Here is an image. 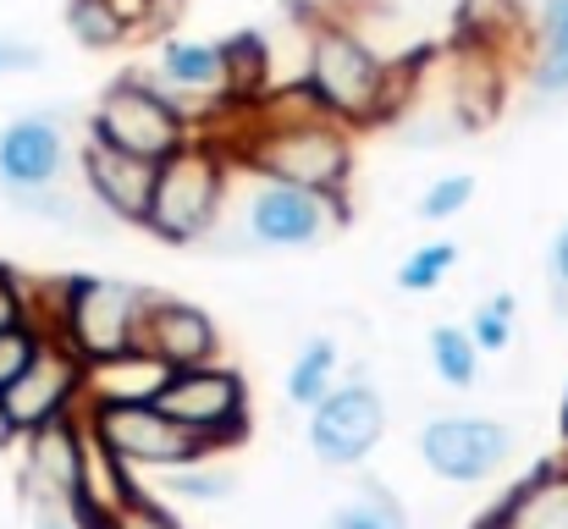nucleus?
<instances>
[{
  "mask_svg": "<svg viewBox=\"0 0 568 529\" xmlns=\"http://www.w3.org/2000/svg\"><path fill=\"white\" fill-rule=\"evenodd\" d=\"M226 176H232V155L221 144H199V139L172 150L166 161H155V193L144 210V232H155L161 243L204 237L221 215Z\"/></svg>",
  "mask_w": 568,
  "mask_h": 529,
  "instance_id": "20e7f679",
  "label": "nucleus"
},
{
  "mask_svg": "<svg viewBox=\"0 0 568 529\" xmlns=\"http://www.w3.org/2000/svg\"><path fill=\"white\" fill-rule=\"evenodd\" d=\"M381 436H386V403H381L376 386H365V380H348V386L332 380L310 403V447L332 469L365 464L381 447Z\"/></svg>",
  "mask_w": 568,
  "mask_h": 529,
  "instance_id": "6e6552de",
  "label": "nucleus"
},
{
  "mask_svg": "<svg viewBox=\"0 0 568 529\" xmlns=\"http://www.w3.org/2000/svg\"><path fill=\"white\" fill-rule=\"evenodd\" d=\"M166 475V491L183 497V502H226L232 497V475L226 469H204V458L178 464V469H161Z\"/></svg>",
  "mask_w": 568,
  "mask_h": 529,
  "instance_id": "bb28decb",
  "label": "nucleus"
},
{
  "mask_svg": "<svg viewBox=\"0 0 568 529\" xmlns=\"http://www.w3.org/2000/svg\"><path fill=\"white\" fill-rule=\"evenodd\" d=\"M44 321L39 315H28V321H17V326H6L0 332V386H11L22 369H28V358L44 348Z\"/></svg>",
  "mask_w": 568,
  "mask_h": 529,
  "instance_id": "c85d7f7f",
  "label": "nucleus"
},
{
  "mask_svg": "<svg viewBox=\"0 0 568 529\" xmlns=\"http://www.w3.org/2000/svg\"><path fill=\"white\" fill-rule=\"evenodd\" d=\"M419 458L442 480L475 486V480H491L514 458V430L497 419H475V414H442L419 430Z\"/></svg>",
  "mask_w": 568,
  "mask_h": 529,
  "instance_id": "1a4fd4ad",
  "label": "nucleus"
},
{
  "mask_svg": "<svg viewBox=\"0 0 568 529\" xmlns=\"http://www.w3.org/2000/svg\"><path fill=\"white\" fill-rule=\"evenodd\" d=\"M116 529H189L172 508H161L139 480L128 486V497H122V508H116Z\"/></svg>",
  "mask_w": 568,
  "mask_h": 529,
  "instance_id": "c756f323",
  "label": "nucleus"
},
{
  "mask_svg": "<svg viewBox=\"0 0 568 529\" xmlns=\"http://www.w3.org/2000/svg\"><path fill=\"white\" fill-rule=\"evenodd\" d=\"M0 403H6L17 436H28V430H39L50 419L83 414V358L67 343L44 337V348L28 358V369L11 386H0Z\"/></svg>",
  "mask_w": 568,
  "mask_h": 529,
  "instance_id": "9d476101",
  "label": "nucleus"
},
{
  "mask_svg": "<svg viewBox=\"0 0 568 529\" xmlns=\"http://www.w3.org/2000/svg\"><path fill=\"white\" fill-rule=\"evenodd\" d=\"M337 199L315 193V187H293V182H265L248 193L243 204V232L260 248H310L315 237H326V226L337 221Z\"/></svg>",
  "mask_w": 568,
  "mask_h": 529,
  "instance_id": "9b49d317",
  "label": "nucleus"
},
{
  "mask_svg": "<svg viewBox=\"0 0 568 529\" xmlns=\"http://www.w3.org/2000/svg\"><path fill=\"white\" fill-rule=\"evenodd\" d=\"M503 529H568V458L541 464L530 480H519L503 508H497Z\"/></svg>",
  "mask_w": 568,
  "mask_h": 529,
  "instance_id": "f3484780",
  "label": "nucleus"
},
{
  "mask_svg": "<svg viewBox=\"0 0 568 529\" xmlns=\"http://www.w3.org/2000/svg\"><path fill=\"white\" fill-rule=\"evenodd\" d=\"M514 309H519V304H514V293L486 298V304L469 315V326H464V332L475 337V348L480 353H503L508 348V343H514Z\"/></svg>",
  "mask_w": 568,
  "mask_h": 529,
  "instance_id": "cd10ccee",
  "label": "nucleus"
},
{
  "mask_svg": "<svg viewBox=\"0 0 568 529\" xmlns=\"http://www.w3.org/2000/svg\"><path fill=\"white\" fill-rule=\"evenodd\" d=\"M161 72L172 89L199 94V100H221V55L204 39H166L161 44Z\"/></svg>",
  "mask_w": 568,
  "mask_h": 529,
  "instance_id": "6ab92c4d",
  "label": "nucleus"
},
{
  "mask_svg": "<svg viewBox=\"0 0 568 529\" xmlns=\"http://www.w3.org/2000/svg\"><path fill=\"white\" fill-rule=\"evenodd\" d=\"M144 287L133 282H111V276H67L55 282L44 298L33 293V315L44 321V332L55 343L78 353L83 364L111 358V353L139 343V315H144Z\"/></svg>",
  "mask_w": 568,
  "mask_h": 529,
  "instance_id": "7ed1b4c3",
  "label": "nucleus"
},
{
  "mask_svg": "<svg viewBox=\"0 0 568 529\" xmlns=\"http://www.w3.org/2000/svg\"><path fill=\"white\" fill-rule=\"evenodd\" d=\"M166 375H172V369H166L155 353L133 343V348L111 353V358L83 364V403H144V397L161 391Z\"/></svg>",
  "mask_w": 568,
  "mask_h": 529,
  "instance_id": "dca6fc26",
  "label": "nucleus"
},
{
  "mask_svg": "<svg viewBox=\"0 0 568 529\" xmlns=\"http://www.w3.org/2000/svg\"><path fill=\"white\" fill-rule=\"evenodd\" d=\"M552 282L568 287V226L558 232V243H552Z\"/></svg>",
  "mask_w": 568,
  "mask_h": 529,
  "instance_id": "f704fd0d",
  "label": "nucleus"
},
{
  "mask_svg": "<svg viewBox=\"0 0 568 529\" xmlns=\"http://www.w3.org/2000/svg\"><path fill=\"white\" fill-rule=\"evenodd\" d=\"M215 55H221V100H226V105H254L260 89H265V72H271V44H265V33L237 28V33L215 39Z\"/></svg>",
  "mask_w": 568,
  "mask_h": 529,
  "instance_id": "a211bd4d",
  "label": "nucleus"
},
{
  "mask_svg": "<svg viewBox=\"0 0 568 529\" xmlns=\"http://www.w3.org/2000/svg\"><path fill=\"white\" fill-rule=\"evenodd\" d=\"M425 348H430V369H436L453 391H469V386L480 380V348H475V337H469L464 326H436Z\"/></svg>",
  "mask_w": 568,
  "mask_h": 529,
  "instance_id": "aec40b11",
  "label": "nucleus"
},
{
  "mask_svg": "<svg viewBox=\"0 0 568 529\" xmlns=\"http://www.w3.org/2000/svg\"><path fill=\"white\" fill-rule=\"evenodd\" d=\"M237 161L265 182H293V187H315V193H343L354 172V139L343 122L321 116L310 100H271L260 133H248V144L237 150Z\"/></svg>",
  "mask_w": 568,
  "mask_h": 529,
  "instance_id": "f257e3e1",
  "label": "nucleus"
},
{
  "mask_svg": "<svg viewBox=\"0 0 568 529\" xmlns=\"http://www.w3.org/2000/svg\"><path fill=\"white\" fill-rule=\"evenodd\" d=\"M326 529H408V513H403V502H397L381 480H359L354 502L337 508Z\"/></svg>",
  "mask_w": 568,
  "mask_h": 529,
  "instance_id": "4be33fe9",
  "label": "nucleus"
},
{
  "mask_svg": "<svg viewBox=\"0 0 568 529\" xmlns=\"http://www.w3.org/2000/svg\"><path fill=\"white\" fill-rule=\"evenodd\" d=\"M166 419H178L183 430H193L204 441V452H226L248 436V380L210 358V364H189V369H172L161 380V391L150 397Z\"/></svg>",
  "mask_w": 568,
  "mask_h": 529,
  "instance_id": "39448f33",
  "label": "nucleus"
},
{
  "mask_svg": "<svg viewBox=\"0 0 568 529\" xmlns=\"http://www.w3.org/2000/svg\"><path fill=\"white\" fill-rule=\"evenodd\" d=\"M33 529H78L61 502H33Z\"/></svg>",
  "mask_w": 568,
  "mask_h": 529,
  "instance_id": "72a5a7b5",
  "label": "nucleus"
},
{
  "mask_svg": "<svg viewBox=\"0 0 568 529\" xmlns=\"http://www.w3.org/2000/svg\"><path fill=\"white\" fill-rule=\"evenodd\" d=\"M67 166V139L50 116H17L0 128V187L22 204L33 193H50Z\"/></svg>",
  "mask_w": 568,
  "mask_h": 529,
  "instance_id": "ddd939ff",
  "label": "nucleus"
},
{
  "mask_svg": "<svg viewBox=\"0 0 568 529\" xmlns=\"http://www.w3.org/2000/svg\"><path fill=\"white\" fill-rule=\"evenodd\" d=\"M392 94H397V78L392 67L381 61L376 50L337 28V22H321L310 33V67H304V100L343 122V128H371L392 111Z\"/></svg>",
  "mask_w": 568,
  "mask_h": 529,
  "instance_id": "f03ea898",
  "label": "nucleus"
},
{
  "mask_svg": "<svg viewBox=\"0 0 568 529\" xmlns=\"http://www.w3.org/2000/svg\"><path fill=\"white\" fill-rule=\"evenodd\" d=\"M6 447H17V425H11V414H6V403H0V452Z\"/></svg>",
  "mask_w": 568,
  "mask_h": 529,
  "instance_id": "c9c22d12",
  "label": "nucleus"
},
{
  "mask_svg": "<svg viewBox=\"0 0 568 529\" xmlns=\"http://www.w3.org/2000/svg\"><path fill=\"white\" fill-rule=\"evenodd\" d=\"M83 430L89 447L122 469H178L193 458H210L204 441L166 419L150 397L144 403H83Z\"/></svg>",
  "mask_w": 568,
  "mask_h": 529,
  "instance_id": "423d86ee",
  "label": "nucleus"
},
{
  "mask_svg": "<svg viewBox=\"0 0 568 529\" xmlns=\"http://www.w3.org/2000/svg\"><path fill=\"white\" fill-rule=\"evenodd\" d=\"M536 89H547V94H568V0H547V33H541Z\"/></svg>",
  "mask_w": 568,
  "mask_h": 529,
  "instance_id": "5701e85b",
  "label": "nucleus"
},
{
  "mask_svg": "<svg viewBox=\"0 0 568 529\" xmlns=\"http://www.w3.org/2000/svg\"><path fill=\"white\" fill-rule=\"evenodd\" d=\"M469 199H475V176H436L419 199V215L425 221H453L458 210H469Z\"/></svg>",
  "mask_w": 568,
  "mask_h": 529,
  "instance_id": "7c9ffc66",
  "label": "nucleus"
},
{
  "mask_svg": "<svg viewBox=\"0 0 568 529\" xmlns=\"http://www.w3.org/2000/svg\"><path fill=\"white\" fill-rule=\"evenodd\" d=\"M453 265H458V243L436 237V243L414 248V254L397 265V287H403V293H436V287L447 282V271H453Z\"/></svg>",
  "mask_w": 568,
  "mask_h": 529,
  "instance_id": "a878e982",
  "label": "nucleus"
},
{
  "mask_svg": "<svg viewBox=\"0 0 568 529\" xmlns=\"http://www.w3.org/2000/svg\"><path fill=\"white\" fill-rule=\"evenodd\" d=\"M28 315H33V287H22V276L0 265V332L28 321Z\"/></svg>",
  "mask_w": 568,
  "mask_h": 529,
  "instance_id": "2f4dec72",
  "label": "nucleus"
},
{
  "mask_svg": "<svg viewBox=\"0 0 568 529\" xmlns=\"http://www.w3.org/2000/svg\"><path fill=\"white\" fill-rule=\"evenodd\" d=\"M497 100H503V72H497V61H491L486 50H475V55H469V67H464V83H458L464 122H491Z\"/></svg>",
  "mask_w": 568,
  "mask_h": 529,
  "instance_id": "b1692460",
  "label": "nucleus"
},
{
  "mask_svg": "<svg viewBox=\"0 0 568 529\" xmlns=\"http://www.w3.org/2000/svg\"><path fill=\"white\" fill-rule=\"evenodd\" d=\"M44 55L33 50V44H22V39H0V78H17V72H33Z\"/></svg>",
  "mask_w": 568,
  "mask_h": 529,
  "instance_id": "473e14b6",
  "label": "nucleus"
},
{
  "mask_svg": "<svg viewBox=\"0 0 568 529\" xmlns=\"http://www.w3.org/2000/svg\"><path fill=\"white\" fill-rule=\"evenodd\" d=\"M67 28L89 50H111L128 39V22L111 11V0H67Z\"/></svg>",
  "mask_w": 568,
  "mask_h": 529,
  "instance_id": "393cba45",
  "label": "nucleus"
},
{
  "mask_svg": "<svg viewBox=\"0 0 568 529\" xmlns=\"http://www.w3.org/2000/svg\"><path fill=\"white\" fill-rule=\"evenodd\" d=\"M89 139H105L128 155H144V161H166L172 150H183L189 133V116L172 94H161L150 78H116L100 105H94V122H89Z\"/></svg>",
  "mask_w": 568,
  "mask_h": 529,
  "instance_id": "0eeeda50",
  "label": "nucleus"
},
{
  "mask_svg": "<svg viewBox=\"0 0 568 529\" xmlns=\"http://www.w3.org/2000/svg\"><path fill=\"white\" fill-rule=\"evenodd\" d=\"M564 441H568V391H564Z\"/></svg>",
  "mask_w": 568,
  "mask_h": 529,
  "instance_id": "4c0bfd02",
  "label": "nucleus"
},
{
  "mask_svg": "<svg viewBox=\"0 0 568 529\" xmlns=\"http://www.w3.org/2000/svg\"><path fill=\"white\" fill-rule=\"evenodd\" d=\"M469 529H503V525H497V508H491V513H480V519H475Z\"/></svg>",
  "mask_w": 568,
  "mask_h": 529,
  "instance_id": "e433bc0d",
  "label": "nucleus"
},
{
  "mask_svg": "<svg viewBox=\"0 0 568 529\" xmlns=\"http://www.w3.org/2000/svg\"><path fill=\"white\" fill-rule=\"evenodd\" d=\"M139 348H150L166 369H189V364H210L221 353L215 337V321L183 304V298H144V315H139Z\"/></svg>",
  "mask_w": 568,
  "mask_h": 529,
  "instance_id": "2eb2a0df",
  "label": "nucleus"
},
{
  "mask_svg": "<svg viewBox=\"0 0 568 529\" xmlns=\"http://www.w3.org/2000/svg\"><path fill=\"white\" fill-rule=\"evenodd\" d=\"M337 380V343L332 337H310L304 348L293 353V369H287V397L298 408H310L326 386Z\"/></svg>",
  "mask_w": 568,
  "mask_h": 529,
  "instance_id": "412c9836",
  "label": "nucleus"
},
{
  "mask_svg": "<svg viewBox=\"0 0 568 529\" xmlns=\"http://www.w3.org/2000/svg\"><path fill=\"white\" fill-rule=\"evenodd\" d=\"M83 187L94 193V204L105 215L144 226V210H150V193H155V161L128 155L105 139H83Z\"/></svg>",
  "mask_w": 568,
  "mask_h": 529,
  "instance_id": "4468645a",
  "label": "nucleus"
},
{
  "mask_svg": "<svg viewBox=\"0 0 568 529\" xmlns=\"http://www.w3.org/2000/svg\"><path fill=\"white\" fill-rule=\"evenodd\" d=\"M28 447L22 458V491L33 502H67L83 480H89V430H83V414H67V419H50L28 436H17Z\"/></svg>",
  "mask_w": 568,
  "mask_h": 529,
  "instance_id": "f8f14e48",
  "label": "nucleus"
}]
</instances>
